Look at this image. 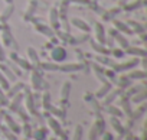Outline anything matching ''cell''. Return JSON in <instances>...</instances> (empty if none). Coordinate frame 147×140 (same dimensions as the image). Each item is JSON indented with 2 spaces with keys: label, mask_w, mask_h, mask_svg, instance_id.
<instances>
[{
  "label": "cell",
  "mask_w": 147,
  "mask_h": 140,
  "mask_svg": "<svg viewBox=\"0 0 147 140\" xmlns=\"http://www.w3.org/2000/svg\"><path fill=\"white\" fill-rule=\"evenodd\" d=\"M127 2H128V0H118V5H120V6H124Z\"/></svg>",
  "instance_id": "816d5d0a"
},
{
  "label": "cell",
  "mask_w": 147,
  "mask_h": 140,
  "mask_svg": "<svg viewBox=\"0 0 147 140\" xmlns=\"http://www.w3.org/2000/svg\"><path fill=\"white\" fill-rule=\"evenodd\" d=\"M33 26H35V29H36V30H38L39 33H43L45 36H49V38H51V36L53 35V29H52V28H51L49 25H42V23H35Z\"/></svg>",
  "instance_id": "44dd1931"
},
{
  "label": "cell",
  "mask_w": 147,
  "mask_h": 140,
  "mask_svg": "<svg viewBox=\"0 0 147 140\" xmlns=\"http://www.w3.org/2000/svg\"><path fill=\"white\" fill-rule=\"evenodd\" d=\"M36 7H38V2L36 0H29L28 5H26V9H25V19H29L35 15L36 12Z\"/></svg>",
  "instance_id": "ffe728a7"
},
{
  "label": "cell",
  "mask_w": 147,
  "mask_h": 140,
  "mask_svg": "<svg viewBox=\"0 0 147 140\" xmlns=\"http://www.w3.org/2000/svg\"><path fill=\"white\" fill-rule=\"evenodd\" d=\"M26 55H28V61L29 62H32V65H36V66H39L40 65V61H39V55H38V52H36V49L35 48H32V46H29L28 49H26Z\"/></svg>",
  "instance_id": "9a60e30c"
},
{
  "label": "cell",
  "mask_w": 147,
  "mask_h": 140,
  "mask_svg": "<svg viewBox=\"0 0 147 140\" xmlns=\"http://www.w3.org/2000/svg\"><path fill=\"white\" fill-rule=\"evenodd\" d=\"M104 129H105V121L101 118V117H97L90 129V133H88V139L90 140H97L102 133H104Z\"/></svg>",
  "instance_id": "6da1fadb"
},
{
  "label": "cell",
  "mask_w": 147,
  "mask_h": 140,
  "mask_svg": "<svg viewBox=\"0 0 147 140\" xmlns=\"http://www.w3.org/2000/svg\"><path fill=\"white\" fill-rule=\"evenodd\" d=\"M114 28H115L117 30L125 32L127 35H130V33H131V29H130V26H128L127 23H123V22H120V20H114Z\"/></svg>",
  "instance_id": "f1b7e54d"
},
{
  "label": "cell",
  "mask_w": 147,
  "mask_h": 140,
  "mask_svg": "<svg viewBox=\"0 0 147 140\" xmlns=\"http://www.w3.org/2000/svg\"><path fill=\"white\" fill-rule=\"evenodd\" d=\"M71 25H72V26H75V28L80 29V30H82V32H85V33H88V32L91 30V26H90L85 20H82V19H80V18H74V19H71Z\"/></svg>",
  "instance_id": "8fae6325"
},
{
  "label": "cell",
  "mask_w": 147,
  "mask_h": 140,
  "mask_svg": "<svg viewBox=\"0 0 147 140\" xmlns=\"http://www.w3.org/2000/svg\"><path fill=\"white\" fill-rule=\"evenodd\" d=\"M94 30H95V35H94L95 38H94V41L104 45L105 41H107V38H105V29H104L102 23H95V25H94Z\"/></svg>",
  "instance_id": "9c48e42d"
},
{
  "label": "cell",
  "mask_w": 147,
  "mask_h": 140,
  "mask_svg": "<svg viewBox=\"0 0 147 140\" xmlns=\"http://www.w3.org/2000/svg\"><path fill=\"white\" fill-rule=\"evenodd\" d=\"M84 66L81 64H65V65H59V69L62 72H75V71H81Z\"/></svg>",
  "instance_id": "d6986e66"
},
{
  "label": "cell",
  "mask_w": 147,
  "mask_h": 140,
  "mask_svg": "<svg viewBox=\"0 0 147 140\" xmlns=\"http://www.w3.org/2000/svg\"><path fill=\"white\" fill-rule=\"evenodd\" d=\"M111 88H113V85H111V83H110V81L102 83V84H101V87H100V88L94 93V97H95L97 100H100V98H102V97H104V95H105V94L111 90Z\"/></svg>",
  "instance_id": "e0dca14e"
},
{
  "label": "cell",
  "mask_w": 147,
  "mask_h": 140,
  "mask_svg": "<svg viewBox=\"0 0 147 140\" xmlns=\"http://www.w3.org/2000/svg\"><path fill=\"white\" fill-rule=\"evenodd\" d=\"M97 59H98L100 62H102V64H105V65H114V64H113V62L110 61V58H108V56H98Z\"/></svg>",
  "instance_id": "7dc6e473"
},
{
  "label": "cell",
  "mask_w": 147,
  "mask_h": 140,
  "mask_svg": "<svg viewBox=\"0 0 147 140\" xmlns=\"http://www.w3.org/2000/svg\"><path fill=\"white\" fill-rule=\"evenodd\" d=\"M110 123H111V126H113V130H114L118 136H124V134H125V129H124L123 123L118 120V117H113V116H111Z\"/></svg>",
  "instance_id": "5bb4252c"
},
{
  "label": "cell",
  "mask_w": 147,
  "mask_h": 140,
  "mask_svg": "<svg viewBox=\"0 0 147 140\" xmlns=\"http://www.w3.org/2000/svg\"><path fill=\"white\" fill-rule=\"evenodd\" d=\"M42 106H43L45 108H49V107H51V103H49V94H48V93H45L43 97H42Z\"/></svg>",
  "instance_id": "f6af8a7d"
},
{
  "label": "cell",
  "mask_w": 147,
  "mask_h": 140,
  "mask_svg": "<svg viewBox=\"0 0 147 140\" xmlns=\"http://www.w3.org/2000/svg\"><path fill=\"white\" fill-rule=\"evenodd\" d=\"M46 123H48V127H49L56 136H61V134H62V127H61L59 121L56 120V117H48Z\"/></svg>",
  "instance_id": "4fadbf2b"
},
{
  "label": "cell",
  "mask_w": 147,
  "mask_h": 140,
  "mask_svg": "<svg viewBox=\"0 0 147 140\" xmlns=\"http://www.w3.org/2000/svg\"><path fill=\"white\" fill-rule=\"evenodd\" d=\"M130 29L133 28L136 32H138V33H143L144 32V26H140V23H134V22H130Z\"/></svg>",
  "instance_id": "ee69618b"
},
{
  "label": "cell",
  "mask_w": 147,
  "mask_h": 140,
  "mask_svg": "<svg viewBox=\"0 0 147 140\" xmlns=\"http://www.w3.org/2000/svg\"><path fill=\"white\" fill-rule=\"evenodd\" d=\"M0 72H2L9 81H15L16 80V75L12 72V69L9 68V65H5V64H0Z\"/></svg>",
  "instance_id": "7402d4cb"
},
{
  "label": "cell",
  "mask_w": 147,
  "mask_h": 140,
  "mask_svg": "<svg viewBox=\"0 0 147 140\" xmlns=\"http://www.w3.org/2000/svg\"><path fill=\"white\" fill-rule=\"evenodd\" d=\"M66 58V49L63 46H53L52 51H51V59L56 64L59 62H63Z\"/></svg>",
  "instance_id": "7a4b0ae2"
},
{
  "label": "cell",
  "mask_w": 147,
  "mask_h": 140,
  "mask_svg": "<svg viewBox=\"0 0 147 140\" xmlns=\"http://www.w3.org/2000/svg\"><path fill=\"white\" fill-rule=\"evenodd\" d=\"M7 65H9V68L12 69V72H13L16 77H18V75H22V69H20V68H19L16 64H13V62H9Z\"/></svg>",
  "instance_id": "60d3db41"
},
{
  "label": "cell",
  "mask_w": 147,
  "mask_h": 140,
  "mask_svg": "<svg viewBox=\"0 0 147 140\" xmlns=\"http://www.w3.org/2000/svg\"><path fill=\"white\" fill-rule=\"evenodd\" d=\"M101 140H114V136H113L111 133H108V131H104Z\"/></svg>",
  "instance_id": "c3c4849f"
},
{
  "label": "cell",
  "mask_w": 147,
  "mask_h": 140,
  "mask_svg": "<svg viewBox=\"0 0 147 140\" xmlns=\"http://www.w3.org/2000/svg\"><path fill=\"white\" fill-rule=\"evenodd\" d=\"M48 19H49V26L52 29H58L61 25V19H59V13H58V7H51L48 12Z\"/></svg>",
  "instance_id": "277c9868"
},
{
  "label": "cell",
  "mask_w": 147,
  "mask_h": 140,
  "mask_svg": "<svg viewBox=\"0 0 147 140\" xmlns=\"http://www.w3.org/2000/svg\"><path fill=\"white\" fill-rule=\"evenodd\" d=\"M82 134H84V129L81 124H78L75 129H74V133L71 136V140H82Z\"/></svg>",
  "instance_id": "f546056e"
},
{
  "label": "cell",
  "mask_w": 147,
  "mask_h": 140,
  "mask_svg": "<svg viewBox=\"0 0 147 140\" xmlns=\"http://www.w3.org/2000/svg\"><path fill=\"white\" fill-rule=\"evenodd\" d=\"M9 56H10V59H12V61H13L20 69H30V68H32V66H30V62H29L26 58H22L20 55H18L16 51L10 52Z\"/></svg>",
  "instance_id": "3957f363"
},
{
  "label": "cell",
  "mask_w": 147,
  "mask_h": 140,
  "mask_svg": "<svg viewBox=\"0 0 147 140\" xmlns=\"http://www.w3.org/2000/svg\"><path fill=\"white\" fill-rule=\"evenodd\" d=\"M118 108L121 110V113L124 114V116H127V117H130L131 116V106H130V97H127V95H121L120 98H118Z\"/></svg>",
  "instance_id": "5b68a950"
},
{
  "label": "cell",
  "mask_w": 147,
  "mask_h": 140,
  "mask_svg": "<svg viewBox=\"0 0 147 140\" xmlns=\"http://www.w3.org/2000/svg\"><path fill=\"white\" fill-rule=\"evenodd\" d=\"M0 87H2L3 90H6V91L10 88V83H9V80H7L2 72H0Z\"/></svg>",
  "instance_id": "74e56055"
},
{
  "label": "cell",
  "mask_w": 147,
  "mask_h": 140,
  "mask_svg": "<svg viewBox=\"0 0 147 140\" xmlns=\"http://www.w3.org/2000/svg\"><path fill=\"white\" fill-rule=\"evenodd\" d=\"M117 85H118V88H127V87H130V78L127 77V75H121V77H118V80H117V83H115Z\"/></svg>",
  "instance_id": "d6a6232c"
},
{
  "label": "cell",
  "mask_w": 147,
  "mask_h": 140,
  "mask_svg": "<svg viewBox=\"0 0 147 140\" xmlns=\"http://www.w3.org/2000/svg\"><path fill=\"white\" fill-rule=\"evenodd\" d=\"M114 41H115V42L120 45V48H121V49H125V48H128V46H130L128 41H127V39H125V38L121 35V33L115 35V36H114Z\"/></svg>",
  "instance_id": "1f68e13d"
},
{
  "label": "cell",
  "mask_w": 147,
  "mask_h": 140,
  "mask_svg": "<svg viewBox=\"0 0 147 140\" xmlns=\"http://www.w3.org/2000/svg\"><path fill=\"white\" fill-rule=\"evenodd\" d=\"M131 97H133V98H131V101H133V103L140 104V103H144V100H146L147 94H146V91H144V90H141V91H138L137 94H134V95H131Z\"/></svg>",
  "instance_id": "e575fe53"
},
{
  "label": "cell",
  "mask_w": 147,
  "mask_h": 140,
  "mask_svg": "<svg viewBox=\"0 0 147 140\" xmlns=\"http://www.w3.org/2000/svg\"><path fill=\"white\" fill-rule=\"evenodd\" d=\"M74 2L81 3V5H90V2H91V0H74Z\"/></svg>",
  "instance_id": "f907efd6"
},
{
  "label": "cell",
  "mask_w": 147,
  "mask_h": 140,
  "mask_svg": "<svg viewBox=\"0 0 147 140\" xmlns=\"http://www.w3.org/2000/svg\"><path fill=\"white\" fill-rule=\"evenodd\" d=\"M140 5H141L140 0H136V3H128V2H127V3L124 5V9H125V10H133V9H137Z\"/></svg>",
  "instance_id": "7bdbcfd3"
},
{
  "label": "cell",
  "mask_w": 147,
  "mask_h": 140,
  "mask_svg": "<svg viewBox=\"0 0 147 140\" xmlns=\"http://www.w3.org/2000/svg\"><path fill=\"white\" fill-rule=\"evenodd\" d=\"M69 93H71V81H65L63 84H62V87H61V95H59V98H61V103H65V101H68V97H69Z\"/></svg>",
  "instance_id": "ac0fdd59"
},
{
  "label": "cell",
  "mask_w": 147,
  "mask_h": 140,
  "mask_svg": "<svg viewBox=\"0 0 147 140\" xmlns=\"http://www.w3.org/2000/svg\"><path fill=\"white\" fill-rule=\"evenodd\" d=\"M124 52H127V53H130V55L141 56V58L146 56V51H144L143 48H137V46H128V48L124 49Z\"/></svg>",
  "instance_id": "603a6c76"
},
{
  "label": "cell",
  "mask_w": 147,
  "mask_h": 140,
  "mask_svg": "<svg viewBox=\"0 0 147 140\" xmlns=\"http://www.w3.org/2000/svg\"><path fill=\"white\" fill-rule=\"evenodd\" d=\"M130 80H144L146 78V71L144 69H137V71H130L127 74Z\"/></svg>",
  "instance_id": "d4e9b609"
},
{
  "label": "cell",
  "mask_w": 147,
  "mask_h": 140,
  "mask_svg": "<svg viewBox=\"0 0 147 140\" xmlns=\"http://www.w3.org/2000/svg\"><path fill=\"white\" fill-rule=\"evenodd\" d=\"M49 110L53 113L55 117H59V118H63V117H65V110H62V108H58V107H49Z\"/></svg>",
  "instance_id": "f35d334b"
},
{
  "label": "cell",
  "mask_w": 147,
  "mask_h": 140,
  "mask_svg": "<svg viewBox=\"0 0 147 140\" xmlns=\"http://www.w3.org/2000/svg\"><path fill=\"white\" fill-rule=\"evenodd\" d=\"M23 140H29V139H23Z\"/></svg>",
  "instance_id": "db71d44e"
},
{
  "label": "cell",
  "mask_w": 147,
  "mask_h": 140,
  "mask_svg": "<svg viewBox=\"0 0 147 140\" xmlns=\"http://www.w3.org/2000/svg\"><path fill=\"white\" fill-rule=\"evenodd\" d=\"M30 137H33L35 140H45L46 139V130L43 127H39L35 131H32V136Z\"/></svg>",
  "instance_id": "83f0119b"
},
{
  "label": "cell",
  "mask_w": 147,
  "mask_h": 140,
  "mask_svg": "<svg viewBox=\"0 0 147 140\" xmlns=\"http://www.w3.org/2000/svg\"><path fill=\"white\" fill-rule=\"evenodd\" d=\"M20 131H23V134H25V139H29V137L32 136V130H30V124H28V123H25V124H23V127L20 129Z\"/></svg>",
  "instance_id": "ab89813d"
},
{
  "label": "cell",
  "mask_w": 147,
  "mask_h": 140,
  "mask_svg": "<svg viewBox=\"0 0 147 140\" xmlns=\"http://www.w3.org/2000/svg\"><path fill=\"white\" fill-rule=\"evenodd\" d=\"M22 101H23V94H22V93H18L16 95L12 97V101L7 103V104H9V110L16 113V111L20 108V103H22Z\"/></svg>",
  "instance_id": "7c38bea8"
},
{
  "label": "cell",
  "mask_w": 147,
  "mask_h": 140,
  "mask_svg": "<svg viewBox=\"0 0 147 140\" xmlns=\"http://www.w3.org/2000/svg\"><path fill=\"white\" fill-rule=\"evenodd\" d=\"M6 5H13V0H3Z\"/></svg>",
  "instance_id": "f5cc1de1"
},
{
  "label": "cell",
  "mask_w": 147,
  "mask_h": 140,
  "mask_svg": "<svg viewBox=\"0 0 147 140\" xmlns=\"http://www.w3.org/2000/svg\"><path fill=\"white\" fill-rule=\"evenodd\" d=\"M124 55V49H121V48H118V49H113V56H115V58H121Z\"/></svg>",
  "instance_id": "bcb514c9"
},
{
  "label": "cell",
  "mask_w": 147,
  "mask_h": 140,
  "mask_svg": "<svg viewBox=\"0 0 147 140\" xmlns=\"http://www.w3.org/2000/svg\"><path fill=\"white\" fill-rule=\"evenodd\" d=\"M13 10H15L13 5H6V7L3 9L2 15H0V20H2V22H6V20H7V19H9V18L12 16Z\"/></svg>",
  "instance_id": "4316f807"
},
{
  "label": "cell",
  "mask_w": 147,
  "mask_h": 140,
  "mask_svg": "<svg viewBox=\"0 0 147 140\" xmlns=\"http://www.w3.org/2000/svg\"><path fill=\"white\" fill-rule=\"evenodd\" d=\"M23 87H25V85H23L22 83H16V85H15V87H12V88H9V90H7V94H6V95H7V98H12L13 95H16L18 93H20V90H22Z\"/></svg>",
  "instance_id": "836d02e7"
},
{
  "label": "cell",
  "mask_w": 147,
  "mask_h": 140,
  "mask_svg": "<svg viewBox=\"0 0 147 140\" xmlns=\"http://www.w3.org/2000/svg\"><path fill=\"white\" fill-rule=\"evenodd\" d=\"M42 84H43L42 75L38 72V69H32V72H30V85H32V88L33 90H40Z\"/></svg>",
  "instance_id": "30bf717a"
},
{
  "label": "cell",
  "mask_w": 147,
  "mask_h": 140,
  "mask_svg": "<svg viewBox=\"0 0 147 140\" xmlns=\"http://www.w3.org/2000/svg\"><path fill=\"white\" fill-rule=\"evenodd\" d=\"M0 39H2V43L5 48H10L12 45H15V41H13V36H12V32L9 28H3L2 32H0Z\"/></svg>",
  "instance_id": "8992f818"
},
{
  "label": "cell",
  "mask_w": 147,
  "mask_h": 140,
  "mask_svg": "<svg viewBox=\"0 0 147 140\" xmlns=\"http://www.w3.org/2000/svg\"><path fill=\"white\" fill-rule=\"evenodd\" d=\"M144 111H146V104L144 103H140V106H137L136 107V110L134 111H131V118L133 120H137V118H140L143 114H144Z\"/></svg>",
  "instance_id": "cb8c5ba5"
},
{
  "label": "cell",
  "mask_w": 147,
  "mask_h": 140,
  "mask_svg": "<svg viewBox=\"0 0 147 140\" xmlns=\"http://www.w3.org/2000/svg\"><path fill=\"white\" fill-rule=\"evenodd\" d=\"M137 64H138V59L137 58H133L130 61H125V62H121V64H117V65H113V66H114V71L121 72V71H128V69H131Z\"/></svg>",
  "instance_id": "ba28073f"
},
{
  "label": "cell",
  "mask_w": 147,
  "mask_h": 140,
  "mask_svg": "<svg viewBox=\"0 0 147 140\" xmlns=\"http://www.w3.org/2000/svg\"><path fill=\"white\" fill-rule=\"evenodd\" d=\"M9 103V98H7V95L5 94V90L0 87V106H6Z\"/></svg>",
  "instance_id": "b9f144b4"
},
{
  "label": "cell",
  "mask_w": 147,
  "mask_h": 140,
  "mask_svg": "<svg viewBox=\"0 0 147 140\" xmlns=\"http://www.w3.org/2000/svg\"><path fill=\"white\" fill-rule=\"evenodd\" d=\"M6 59V53H5V49H3V46L0 45V62H3Z\"/></svg>",
  "instance_id": "681fc988"
},
{
  "label": "cell",
  "mask_w": 147,
  "mask_h": 140,
  "mask_svg": "<svg viewBox=\"0 0 147 140\" xmlns=\"http://www.w3.org/2000/svg\"><path fill=\"white\" fill-rule=\"evenodd\" d=\"M5 120H6V123H7V126H9V129L13 131V133H20V127L18 126V123L12 118V117H9L7 114H5V117H3Z\"/></svg>",
  "instance_id": "484cf974"
},
{
  "label": "cell",
  "mask_w": 147,
  "mask_h": 140,
  "mask_svg": "<svg viewBox=\"0 0 147 140\" xmlns=\"http://www.w3.org/2000/svg\"><path fill=\"white\" fill-rule=\"evenodd\" d=\"M40 66L45 69V71H59V64L56 62H42Z\"/></svg>",
  "instance_id": "4dcf8cb0"
},
{
  "label": "cell",
  "mask_w": 147,
  "mask_h": 140,
  "mask_svg": "<svg viewBox=\"0 0 147 140\" xmlns=\"http://www.w3.org/2000/svg\"><path fill=\"white\" fill-rule=\"evenodd\" d=\"M23 98H25V107H26L28 113L32 116H36V107H35V101H33V97L30 95V93H26V95Z\"/></svg>",
  "instance_id": "2e32d148"
},
{
  "label": "cell",
  "mask_w": 147,
  "mask_h": 140,
  "mask_svg": "<svg viewBox=\"0 0 147 140\" xmlns=\"http://www.w3.org/2000/svg\"><path fill=\"white\" fill-rule=\"evenodd\" d=\"M91 43H92V46H94V49H95L97 52H101L102 55H108V53H110V51L105 49V46H104L102 43H98V42H95V41H91Z\"/></svg>",
  "instance_id": "8d00e7d4"
},
{
  "label": "cell",
  "mask_w": 147,
  "mask_h": 140,
  "mask_svg": "<svg viewBox=\"0 0 147 140\" xmlns=\"http://www.w3.org/2000/svg\"><path fill=\"white\" fill-rule=\"evenodd\" d=\"M121 88H111L104 97H102V106H110V104H113V101H115L117 98H118V95L121 94Z\"/></svg>",
  "instance_id": "52a82bcc"
},
{
  "label": "cell",
  "mask_w": 147,
  "mask_h": 140,
  "mask_svg": "<svg viewBox=\"0 0 147 140\" xmlns=\"http://www.w3.org/2000/svg\"><path fill=\"white\" fill-rule=\"evenodd\" d=\"M105 108H107V111H108L113 117H118V118H120V117L123 116L121 110H120L118 107H115V106H111V104H110V106H105Z\"/></svg>",
  "instance_id": "d590c367"
}]
</instances>
